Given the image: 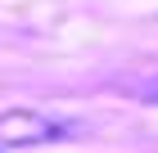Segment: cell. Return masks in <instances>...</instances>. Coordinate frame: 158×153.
Instances as JSON below:
<instances>
[{
	"mask_svg": "<svg viewBox=\"0 0 158 153\" xmlns=\"http://www.w3.org/2000/svg\"><path fill=\"white\" fill-rule=\"evenodd\" d=\"M63 126L36 108H5L0 113V149H27V144H50L59 140Z\"/></svg>",
	"mask_w": 158,
	"mask_h": 153,
	"instance_id": "1",
	"label": "cell"
},
{
	"mask_svg": "<svg viewBox=\"0 0 158 153\" xmlns=\"http://www.w3.org/2000/svg\"><path fill=\"white\" fill-rule=\"evenodd\" d=\"M145 99H149V104H158V86H149V90H145Z\"/></svg>",
	"mask_w": 158,
	"mask_h": 153,
	"instance_id": "2",
	"label": "cell"
}]
</instances>
